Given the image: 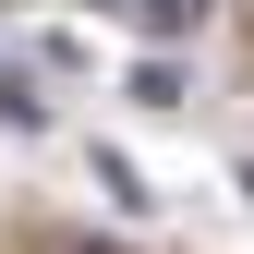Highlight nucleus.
<instances>
[{
  "mask_svg": "<svg viewBox=\"0 0 254 254\" xmlns=\"http://www.w3.org/2000/svg\"><path fill=\"white\" fill-rule=\"evenodd\" d=\"M49 254H109V242H49Z\"/></svg>",
  "mask_w": 254,
  "mask_h": 254,
  "instance_id": "3",
  "label": "nucleus"
},
{
  "mask_svg": "<svg viewBox=\"0 0 254 254\" xmlns=\"http://www.w3.org/2000/svg\"><path fill=\"white\" fill-rule=\"evenodd\" d=\"M0 12H24V0H0Z\"/></svg>",
  "mask_w": 254,
  "mask_h": 254,
  "instance_id": "5",
  "label": "nucleus"
},
{
  "mask_svg": "<svg viewBox=\"0 0 254 254\" xmlns=\"http://www.w3.org/2000/svg\"><path fill=\"white\" fill-rule=\"evenodd\" d=\"M85 12H121V0H85Z\"/></svg>",
  "mask_w": 254,
  "mask_h": 254,
  "instance_id": "4",
  "label": "nucleus"
},
{
  "mask_svg": "<svg viewBox=\"0 0 254 254\" xmlns=\"http://www.w3.org/2000/svg\"><path fill=\"white\" fill-rule=\"evenodd\" d=\"M121 12H133L145 37H194V24H206V0H121Z\"/></svg>",
  "mask_w": 254,
  "mask_h": 254,
  "instance_id": "1",
  "label": "nucleus"
},
{
  "mask_svg": "<svg viewBox=\"0 0 254 254\" xmlns=\"http://www.w3.org/2000/svg\"><path fill=\"white\" fill-rule=\"evenodd\" d=\"M121 97H145V109H182V73H170V61H133V85H121Z\"/></svg>",
  "mask_w": 254,
  "mask_h": 254,
  "instance_id": "2",
  "label": "nucleus"
}]
</instances>
